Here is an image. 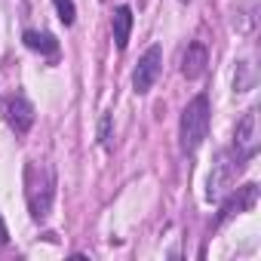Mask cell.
Returning <instances> with one entry per match:
<instances>
[{"mask_svg": "<svg viewBox=\"0 0 261 261\" xmlns=\"http://www.w3.org/2000/svg\"><path fill=\"white\" fill-rule=\"evenodd\" d=\"M209 98L206 95H197L185 111H181V126H178V145H181V154H194L206 133H209Z\"/></svg>", "mask_w": 261, "mask_h": 261, "instance_id": "obj_1", "label": "cell"}, {"mask_svg": "<svg viewBox=\"0 0 261 261\" xmlns=\"http://www.w3.org/2000/svg\"><path fill=\"white\" fill-rule=\"evenodd\" d=\"M10 243V230H7V221L0 218V246H7Z\"/></svg>", "mask_w": 261, "mask_h": 261, "instance_id": "obj_14", "label": "cell"}, {"mask_svg": "<svg viewBox=\"0 0 261 261\" xmlns=\"http://www.w3.org/2000/svg\"><path fill=\"white\" fill-rule=\"evenodd\" d=\"M25 185H28L25 197H28V206H31V218L34 221H46V215L53 209V197H56V172H53V166H40V181H37L34 163H28Z\"/></svg>", "mask_w": 261, "mask_h": 261, "instance_id": "obj_2", "label": "cell"}, {"mask_svg": "<svg viewBox=\"0 0 261 261\" xmlns=\"http://www.w3.org/2000/svg\"><path fill=\"white\" fill-rule=\"evenodd\" d=\"M22 40H25L28 49H34V53H40V56H56V53H59V40H56L53 34H43V31H25Z\"/></svg>", "mask_w": 261, "mask_h": 261, "instance_id": "obj_10", "label": "cell"}, {"mask_svg": "<svg viewBox=\"0 0 261 261\" xmlns=\"http://www.w3.org/2000/svg\"><path fill=\"white\" fill-rule=\"evenodd\" d=\"M246 157H240L237 151L230 154V151H221L218 154V160L212 163V172H209V181H206V200L209 203H218L224 194H230L233 191V185H237V175L246 169Z\"/></svg>", "mask_w": 261, "mask_h": 261, "instance_id": "obj_3", "label": "cell"}, {"mask_svg": "<svg viewBox=\"0 0 261 261\" xmlns=\"http://www.w3.org/2000/svg\"><path fill=\"white\" fill-rule=\"evenodd\" d=\"M206 65H209V49L203 43H188V49L181 56V74L188 80H200L203 71H206Z\"/></svg>", "mask_w": 261, "mask_h": 261, "instance_id": "obj_8", "label": "cell"}, {"mask_svg": "<svg viewBox=\"0 0 261 261\" xmlns=\"http://www.w3.org/2000/svg\"><path fill=\"white\" fill-rule=\"evenodd\" d=\"M160 71H163V46H160V43H154V46H148V49H145V56H142V59H139V65H136L133 89H136L139 95L151 92V89H154V83H157V77H160Z\"/></svg>", "mask_w": 261, "mask_h": 261, "instance_id": "obj_4", "label": "cell"}, {"mask_svg": "<svg viewBox=\"0 0 261 261\" xmlns=\"http://www.w3.org/2000/svg\"><path fill=\"white\" fill-rule=\"evenodd\" d=\"M129 34H133V10L123 4V7L114 10V43H117L120 53L129 46Z\"/></svg>", "mask_w": 261, "mask_h": 261, "instance_id": "obj_9", "label": "cell"}, {"mask_svg": "<svg viewBox=\"0 0 261 261\" xmlns=\"http://www.w3.org/2000/svg\"><path fill=\"white\" fill-rule=\"evenodd\" d=\"M53 4H56V10H59V19H62V25H74V19H77L74 0H53Z\"/></svg>", "mask_w": 261, "mask_h": 261, "instance_id": "obj_12", "label": "cell"}, {"mask_svg": "<svg viewBox=\"0 0 261 261\" xmlns=\"http://www.w3.org/2000/svg\"><path fill=\"white\" fill-rule=\"evenodd\" d=\"M98 142H101L105 148H111V114H105V117L98 120Z\"/></svg>", "mask_w": 261, "mask_h": 261, "instance_id": "obj_13", "label": "cell"}, {"mask_svg": "<svg viewBox=\"0 0 261 261\" xmlns=\"http://www.w3.org/2000/svg\"><path fill=\"white\" fill-rule=\"evenodd\" d=\"M181 4H191V0H181Z\"/></svg>", "mask_w": 261, "mask_h": 261, "instance_id": "obj_15", "label": "cell"}, {"mask_svg": "<svg viewBox=\"0 0 261 261\" xmlns=\"http://www.w3.org/2000/svg\"><path fill=\"white\" fill-rule=\"evenodd\" d=\"M218 203H221V212H218V218H215V227H221L227 218H233V215H240V212L255 209V203H258V185L249 181V185H243V188L224 194Z\"/></svg>", "mask_w": 261, "mask_h": 261, "instance_id": "obj_5", "label": "cell"}, {"mask_svg": "<svg viewBox=\"0 0 261 261\" xmlns=\"http://www.w3.org/2000/svg\"><path fill=\"white\" fill-rule=\"evenodd\" d=\"M34 105L28 101V98H22V95H16V98H10L7 101V123L16 129L19 136H25L28 129L34 126Z\"/></svg>", "mask_w": 261, "mask_h": 261, "instance_id": "obj_7", "label": "cell"}, {"mask_svg": "<svg viewBox=\"0 0 261 261\" xmlns=\"http://www.w3.org/2000/svg\"><path fill=\"white\" fill-rule=\"evenodd\" d=\"M233 151L246 160H252L258 154V111H246L243 120L237 123V133H233Z\"/></svg>", "mask_w": 261, "mask_h": 261, "instance_id": "obj_6", "label": "cell"}, {"mask_svg": "<svg viewBox=\"0 0 261 261\" xmlns=\"http://www.w3.org/2000/svg\"><path fill=\"white\" fill-rule=\"evenodd\" d=\"M237 71H240V74L233 77V89H237V92H246V89H252L255 77L249 74V62H240V65H237Z\"/></svg>", "mask_w": 261, "mask_h": 261, "instance_id": "obj_11", "label": "cell"}]
</instances>
